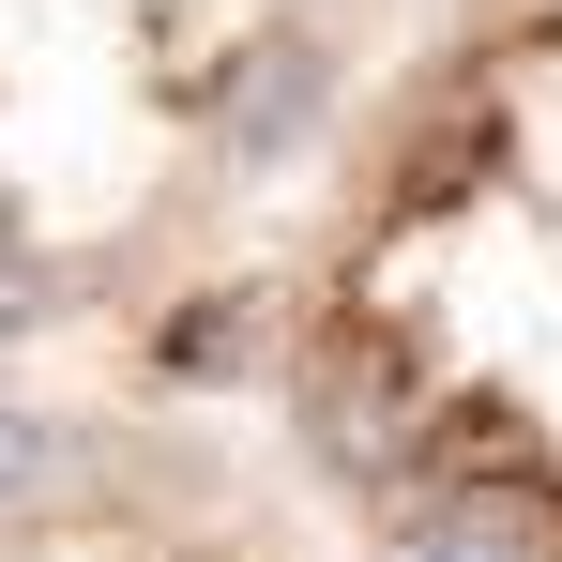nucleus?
<instances>
[{
    "mask_svg": "<svg viewBox=\"0 0 562 562\" xmlns=\"http://www.w3.org/2000/svg\"><path fill=\"white\" fill-rule=\"evenodd\" d=\"M61 457H77L61 426H31V411H0V517H15V502H46V486H61Z\"/></svg>",
    "mask_w": 562,
    "mask_h": 562,
    "instance_id": "1",
    "label": "nucleus"
}]
</instances>
